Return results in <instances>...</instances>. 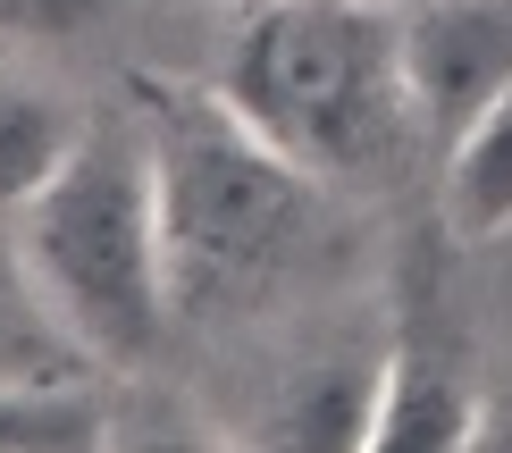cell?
Returning <instances> with one entry per match:
<instances>
[{"mask_svg":"<svg viewBox=\"0 0 512 453\" xmlns=\"http://www.w3.org/2000/svg\"><path fill=\"white\" fill-rule=\"evenodd\" d=\"M210 93L311 177H361L420 126L395 0H244Z\"/></svg>","mask_w":512,"mask_h":453,"instance_id":"7a4b0ae2","label":"cell"},{"mask_svg":"<svg viewBox=\"0 0 512 453\" xmlns=\"http://www.w3.org/2000/svg\"><path fill=\"white\" fill-rule=\"evenodd\" d=\"M445 227L471 235V244H496L512 227V76H504V93L445 143Z\"/></svg>","mask_w":512,"mask_h":453,"instance_id":"ba28073f","label":"cell"},{"mask_svg":"<svg viewBox=\"0 0 512 453\" xmlns=\"http://www.w3.org/2000/svg\"><path fill=\"white\" fill-rule=\"evenodd\" d=\"M378 361H353V353H328V361H303L286 386H277V412L252 428L261 445H311V453H345V445H370V412H378Z\"/></svg>","mask_w":512,"mask_h":453,"instance_id":"8992f818","label":"cell"},{"mask_svg":"<svg viewBox=\"0 0 512 453\" xmlns=\"http://www.w3.org/2000/svg\"><path fill=\"white\" fill-rule=\"evenodd\" d=\"M487 437V403L462 386L429 344H395L378 370V412H370V453H454Z\"/></svg>","mask_w":512,"mask_h":453,"instance_id":"5b68a950","label":"cell"},{"mask_svg":"<svg viewBox=\"0 0 512 453\" xmlns=\"http://www.w3.org/2000/svg\"><path fill=\"white\" fill-rule=\"evenodd\" d=\"M219 9H244V0H219Z\"/></svg>","mask_w":512,"mask_h":453,"instance_id":"4fadbf2b","label":"cell"},{"mask_svg":"<svg viewBox=\"0 0 512 453\" xmlns=\"http://www.w3.org/2000/svg\"><path fill=\"white\" fill-rule=\"evenodd\" d=\"M118 0H0V42H76L110 17Z\"/></svg>","mask_w":512,"mask_h":453,"instance_id":"8fae6325","label":"cell"},{"mask_svg":"<svg viewBox=\"0 0 512 453\" xmlns=\"http://www.w3.org/2000/svg\"><path fill=\"white\" fill-rule=\"evenodd\" d=\"M0 227H9L26 277L59 311V328L84 344L93 370H143L160 353V336L177 328L152 143H143L135 110L84 118L76 151Z\"/></svg>","mask_w":512,"mask_h":453,"instance_id":"6da1fadb","label":"cell"},{"mask_svg":"<svg viewBox=\"0 0 512 453\" xmlns=\"http://www.w3.org/2000/svg\"><path fill=\"white\" fill-rule=\"evenodd\" d=\"M101 437H110V420H101L93 370L0 386V453H76V445H101Z\"/></svg>","mask_w":512,"mask_h":453,"instance_id":"30bf717a","label":"cell"},{"mask_svg":"<svg viewBox=\"0 0 512 453\" xmlns=\"http://www.w3.org/2000/svg\"><path fill=\"white\" fill-rule=\"evenodd\" d=\"M412 110L437 143H454L512 76V0H395Z\"/></svg>","mask_w":512,"mask_h":453,"instance_id":"277c9868","label":"cell"},{"mask_svg":"<svg viewBox=\"0 0 512 453\" xmlns=\"http://www.w3.org/2000/svg\"><path fill=\"white\" fill-rule=\"evenodd\" d=\"M160 185V235L177 277V319L269 286L319 219V177L227 110L210 84L135 76L126 93Z\"/></svg>","mask_w":512,"mask_h":453,"instance_id":"3957f363","label":"cell"},{"mask_svg":"<svg viewBox=\"0 0 512 453\" xmlns=\"http://www.w3.org/2000/svg\"><path fill=\"white\" fill-rule=\"evenodd\" d=\"M496 244H504V252H512V227H504V235H496Z\"/></svg>","mask_w":512,"mask_h":453,"instance_id":"7c38bea8","label":"cell"},{"mask_svg":"<svg viewBox=\"0 0 512 453\" xmlns=\"http://www.w3.org/2000/svg\"><path fill=\"white\" fill-rule=\"evenodd\" d=\"M84 344L59 328V311L42 302V286L17 261L9 227H0V386H34V378H84Z\"/></svg>","mask_w":512,"mask_h":453,"instance_id":"9c48e42d","label":"cell"},{"mask_svg":"<svg viewBox=\"0 0 512 453\" xmlns=\"http://www.w3.org/2000/svg\"><path fill=\"white\" fill-rule=\"evenodd\" d=\"M84 118L68 110L59 84H42L26 59H0V219H17V202L76 151Z\"/></svg>","mask_w":512,"mask_h":453,"instance_id":"52a82bcc","label":"cell"}]
</instances>
